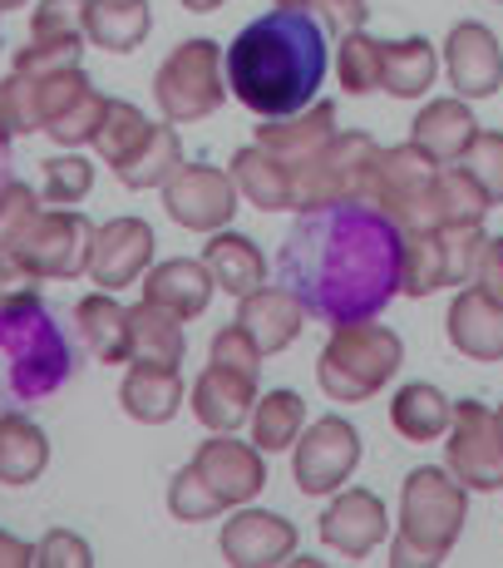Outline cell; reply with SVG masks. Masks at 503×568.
<instances>
[{
    "label": "cell",
    "mask_w": 503,
    "mask_h": 568,
    "mask_svg": "<svg viewBox=\"0 0 503 568\" xmlns=\"http://www.w3.org/2000/svg\"><path fill=\"white\" fill-rule=\"evenodd\" d=\"M227 74H233V90L243 94L252 109L261 114H287V109L306 104V94L321 84V36L301 20L271 16L257 20L243 40L227 54Z\"/></svg>",
    "instance_id": "1"
},
{
    "label": "cell",
    "mask_w": 503,
    "mask_h": 568,
    "mask_svg": "<svg viewBox=\"0 0 503 568\" xmlns=\"http://www.w3.org/2000/svg\"><path fill=\"white\" fill-rule=\"evenodd\" d=\"M203 489V499H198V519L203 515H213V509H223V505H233V499H247V495H257V485H261V465H257V455L243 450V445H207L203 450V460L188 469Z\"/></svg>",
    "instance_id": "2"
},
{
    "label": "cell",
    "mask_w": 503,
    "mask_h": 568,
    "mask_svg": "<svg viewBox=\"0 0 503 568\" xmlns=\"http://www.w3.org/2000/svg\"><path fill=\"white\" fill-rule=\"evenodd\" d=\"M163 80H183V90H158L163 109L178 119L207 114L217 104V80H213V45H188L173 54V64L163 70Z\"/></svg>",
    "instance_id": "3"
},
{
    "label": "cell",
    "mask_w": 503,
    "mask_h": 568,
    "mask_svg": "<svg viewBox=\"0 0 503 568\" xmlns=\"http://www.w3.org/2000/svg\"><path fill=\"white\" fill-rule=\"evenodd\" d=\"M84 247H90V227H84V217H70V213L40 217L35 247H25V267L70 277V272L84 267Z\"/></svg>",
    "instance_id": "4"
},
{
    "label": "cell",
    "mask_w": 503,
    "mask_h": 568,
    "mask_svg": "<svg viewBox=\"0 0 503 568\" xmlns=\"http://www.w3.org/2000/svg\"><path fill=\"white\" fill-rule=\"evenodd\" d=\"M168 207L183 217V227H217L233 213V189L223 183V173L188 169L178 179V189H168Z\"/></svg>",
    "instance_id": "5"
},
{
    "label": "cell",
    "mask_w": 503,
    "mask_h": 568,
    "mask_svg": "<svg viewBox=\"0 0 503 568\" xmlns=\"http://www.w3.org/2000/svg\"><path fill=\"white\" fill-rule=\"evenodd\" d=\"M207 292H213V277L198 262H168L148 277V302L173 316H198L207 307Z\"/></svg>",
    "instance_id": "6"
},
{
    "label": "cell",
    "mask_w": 503,
    "mask_h": 568,
    "mask_svg": "<svg viewBox=\"0 0 503 568\" xmlns=\"http://www.w3.org/2000/svg\"><path fill=\"white\" fill-rule=\"evenodd\" d=\"M144 257H148V233L138 223H119L100 233V243H94V277L104 287H124Z\"/></svg>",
    "instance_id": "7"
},
{
    "label": "cell",
    "mask_w": 503,
    "mask_h": 568,
    "mask_svg": "<svg viewBox=\"0 0 503 568\" xmlns=\"http://www.w3.org/2000/svg\"><path fill=\"white\" fill-rule=\"evenodd\" d=\"M336 435H341V425H336V420L316 425V430L306 435V445L297 450V479H301V489H326V485H336V475L351 465L356 440H341V450H331Z\"/></svg>",
    "instance_id": "8"
},
{
    "label": "cell",
    "mask_w": 503,
    "mask_h": 568,
    "mask_svg": "<svg viewBox=\"0 0 503 568\" xmlns=\"http://www.w3.org/2000/svg\"><path fill=\"white\" fill-rule=\"evenodd\" d=\"M207 262H213V277L223 282L227 292H237V297L261 282V257H257V247H252L247 237H217Z\"/></svg>",
    "instance_id": "9"
},
{
    "label": "cell",
    "mask_w": 503,
    "mask_h": 568,
    "mask_svg": "<svg viewBox=\"0 0 503 568\" xmlns=\"http://www.w3.org/2000/svg\"><path fill=\"white\" fill-rule=\"evenodd\" d=\"M45 469V435H35L30 425L6 420L0 425V475L6 479H30Z\"/></svg>",
    "instance_id": "10"
},
{
    "label": "cell",
    "mask_w": 503,
    "mask_h": 568,
    "mask_svg": "<svg viewBox=\"0 0 503 568\" xmlns=\"http://www.w3.org/2000/svg\"><path fill=\"white\" fill-rule=\"evenodd\" d=\"M252 312H261L267 322H252V326H243L247 332V342H257V352H271V346H287L291 342V332H297V307H291V297H271V292H257V297L247 302Z\"/></svg>",
    "instance_id": "11"
},
{
    "label": "cell",
    "mask_w": 503,
    "mask_h": 568,
    "mask_svg": "<svg viewBox=\"0 0 503 568\" xmlns=\"http://www.w3.org/2000/svg\"><path fill=\"white\" fill-rule=\"evenodd\" d=\"M223 371V366H217ZM227 386L217 390V381L207 376V386L198 390V410L207 415V425H217V430H227V425H237V415H243L247 396H252V376L247 371H233V376H223Z\"/></svg>",
    "instance_id": "12"
},
{
    "label": "cell",
    "mask_w": 503,
    "mask_h": 568,
    "mask_svg": "<svg viewBox=\"0 0 503 568\" xmlns=\"http://www.w3.org/2000/svg\"><path fill=\"white\" fill-rule=\"evenodd\" d=\"M297 425H301V400L297 396L261 400V410H257V440L267 445V450H281V445L297 435Z\"/></svg>",
    "instance_id": "13"
}]
</instances>
